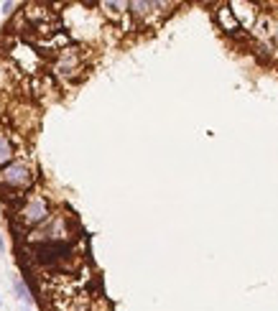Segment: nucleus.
<instances>
[{
  "label": "nucleus",
  "instance_id": "1",
  "mask_svg": "<svg viewBox=\"0 0 278 311\" xmlns=\"http://www.w3.org/2000/svg\"><path fill=\"white\" fill-rule=\"evenodd\" d=\"M90 51L87 46H79V43H67L59 51H54L49 59L51 74L59 82H79L87 69H90Z\"/></svg>",
  "mask_w": 278,
  "mask_h": 311
},
{
  "label": "nucleus",
  "instance_id": "2",
  "mask_svg": "<svg viewBox=\"0 0 278 311\" xmlns=\"http://www.w3.org/2000/svg\"><path fill=\"white\" fill-rule=\"evenodd\" d=\"M176 3H156V0H133L128 3V16L136 31H156L174 13Z\"/></svg>",
  "mask_w": 278,
  "mask_h": 311
},
{
  "label": "nucleus",
  "instance_id": "3",
  "mask_svg": "<svg viewBox=\"0 0 278 311\" xmlns=\"http://www.w3.org/2000/svg\"><path fill=\"white\" fill-rule=\"evenodd\" d=\"M36 181V169L26 156H18L13 164L0 169V191H5V197L23 199V191H28Z\"/></svg>",
  "mask_w": 278,
  "mask_h": 311
},
{
  "label": "nucleus",
  "instance_id": "4",
  "mask_svg": "<svg viewBox=\"0 0 278 311\" xmlns=\"http://www.w3.org/2000/svg\"><path fill=\"white\" fill-rule=\"evenodd\" d=\"M54 212L49 209V199L43 194H28L26 199H21V207L16 212V219L23 227H41Z\"/></svg>",
  "mask_w": 278,
  "mask_h": 311
},
{
  "label": "nucleus",
  "instance_id": "5",
  "mask_svg": "<svg viewBox=\"0 0 278 311\" xmlns=\"http://www.w3.org/2000/svg\"><path fill=\"white\" fill-rule=\"evenodd\" d=\"M69 238V227H67V217L64 214H51L41 227H36L28 235V242L34 245H46V242H64Z\"/></svg>",
  "mask_w": 278,
  "mask_h": 311
},
{
  "label": "nucleus",
  "instance_id": "6",
  "mask_svg": "<svg viewBox=\"0 0 278 311\" xmlns=\"http://www.w3.org/2000/svg\"><path fill=\"white\" fill-rule=\"evenodd\" d=\"M10 59H13V64L26 74H38L43 69V64H46V59L41 56V51H36L34 46H28V43H16V46L10 49Z\"/></svg>",
  "mask_w": 278,
  "mask_h": 311
},
{
  "label": "nucleus",
  "instance_id": "7",
  "mask_svg": "<svg viewBox=\"0 0 278 311\" xmlns=\"http://www.w3.org/2000/svg\"><path fill=\"white\" fill-rule=\"evenodd\" d=\"M212 18H214L217 28H219V31H222L225 36H230V38H243V36H247V34L243 31L240 21L235 18V13H232L230 3H219V5H214Z\"/></svg>",
  "mask_w": 278,
  "mask_h": 311
},
{
  "label": "nucleus",
  "instance_id": "8",
  "mask_svg": "<svg viewBox=\"0 0 278 311\" xmlns=\"http://www.w3.org/2000/svg\"><path fill=\"white\" fill-rule=\"evenodd\" d=\"M230 8H232V13H235V18L240 21V26H243L245 34L253 31L255 23H258V18H260V13H263V10H258L260 8L258 3H245V0H232Z\"/></svg>",
  "mask_w": 278,
  "mask_h": 311
},
{
  "label": "nucleus",
  "instance_id": "9",
  "mask_svg": "<svg viewBox=\"0 0 278 311\" xmlns=\"http://www.w3.org/2000/svg\"><path fill=\"white\" fill-rule=\"evenodd\" d=\"M16 158H18V148H16V143H13V136L8 130L0 128V169H5Z\"/></svg>",
  "mask_w": 278,
  "mask_h": 311
},
{
  "label": "nucleus",
  "instance_id": "10",
  "mask_svg": "<svg viewBox=\"0 0 278 311\" xmlns=\"http://www.w3.org/2000/svg\"><path fill=\"white\" fill-rule=\"evenodd\" d=\"M102 18L110 21V23H120V21H128V3H97Z\"/></svg>",
  "mask_w": 278,
  "mask_h": 311
},
{
  "label": "nucleus",
  "instance_id": "11",
  "mask_svg": "<svg viewBox=\"0 0 278 311\" xmlns=\"http://www.w3.org/2000/svg\"><path fill=\"white\" fill-rule=\"evenodd\" d=\"M273 46L278 49V18H276V31H273Z\"/></svg>",
  "mask_w": 278,
  "mask_h": 311
}]
</instances>
